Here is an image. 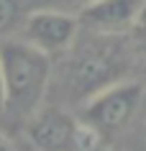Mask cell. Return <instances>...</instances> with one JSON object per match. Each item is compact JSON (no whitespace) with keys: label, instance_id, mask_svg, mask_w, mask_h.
<instances>
[{"label":"cell","instance_id":"obj_2","mask_svg":"<svg viewBox=\"0 0 146 151\" xmlns=\"http://www.w3.org/2000/svg\"><path fill=\"white\" fill-rule=\"evenodd\" d=\"M123 36H97L87 33L80 41L74 39L67 59V87L77 100H87L97 90L121 80L128 64V51L123 46Z\"/></svg>","mask_w":146,"mask_h":151},{"label":"cell","instance_id":"obj_3","mask_svg":"<svg viewBox=\"0 0 146 151\" xmlns=\"http://www.w3.org/2000/svg\"><path fill=\"white\" fill-rule=\"evenodd\" d=\"M36 151H100L103 136L62 108H39L23 123Z\"/></svg>","mask_w":146,"mask_h":151},{"label":"cell","instance_id":"obj_5","mask_svg":"<svg viewBox=\"0 0 146 151\" xmlns=\"http://www.w3.org/2000/svg\"><path fill=\"white\" fill-rule=\"evenodd\" d=\"M77 36H80L77 16L49 8H31V13L18 28V39H23L26 44H31L33 49H39L46 56L67 54Z\"/></svg>","mask_w":146,"mask_h":151},{"label":"cell","instance_id":"obj_11","mask_svg":"<svg viewBox=\"0 0 146 151\" xmlns=\"http://www.w3.org/2000/svg\"><path fill=\"white\" fill-rule=\"evenodd\" d=\"M0 113H3V74H0Z\"/></svg>","mask_w":146,"mask_h":151},{"label":"cell","instance_id":"obj_4","mask_svg":"<svg viewBox=\"0 0 146 151\" xmlns=\"http://www.w3.org/2000/svg\"><path fill=\"white\" fill-rule=\"evenodd\" d=\"M144 103V85L136 80H118L97 90L82 103L80 118L103 136V141L123 131Z\"/></svg>","mask_w":146,"mask_h":151},{"label":"cell","instance_id":"obj_8","mask_svg":"<svg viewBox=\"0 0 146 151\" xmlns=\"http://www.w3.org/2000/svg\"><path fill=\"white\" fill-rule=\"evenodd\" d=\"M33 8H49L59 10V13H69V16H80L92 0H31Z\"/></svg>","mask_w":146,"mask_h":151},{"label":"cell","instance_id":"obj_6","mask_svg":"<svg viewBox=\"0 0 146 151\" xmlns=\"http://www.w3.org/2000/svg\"><path fill=\"white\" fill-rule=\"evenodd\" d=\"M141 8L144 0H92L77 16L80 31L97 36H128Z\"/></svg>","mask_w":146,"mask_h":151},{"label":"cell","instance_id":"obj_7","mask_svg":"<svg viewBox=\"0 0 146 151\" xmlns=\"http://www.w3.org/2000/svg\"><path fill=\"white\" fill-rule=\"evenodd\" d=\"M31 0H0V41L18 36V28L31 13Z\"/></svg>","mask_w":146,"mask_h":151},{"label":"cell","instance_id":"obj_9","mask_svg":"<svg viewBox=\"0 0 146 151\" xmlns=\"http://www.w3.org/2000/svg\"><path fill=\"white\" fill-rule=\"evenodd\" d=\"M128 36H131V51H136V56H141L146 62V0H144V8H141Z\"/></svg>","mask_w":146,"mask_h":151},{"label":"cell","instance_id":"obj_10","mask_svg":"<svg viewBox=\"0 0 146 151\" xmlns=\"http://www.w3.org/2000/svg\"><path fill=\"white\" fill-rule=\"evenodd\" d=\"M0 151H18L16 146H13V141H10V138L3 133V131H0Z\"/></svg>","mask_w":146,"mask_h":151},{"label":"cell","instance_id":"obj_1","mask_svg":"<svg viewBox=\"0 0 146 151\" xmlns=\"http://www.w3.org/2000/svg\"><path fill=\"white\" fill-rule=\"evenodd\" d=\"M3 74V115L26 123L41 108L51 82V56L26 44L23 39L0 41Z\"/></svg>","mask_w":146,"mask_h":151}]
</instances>
